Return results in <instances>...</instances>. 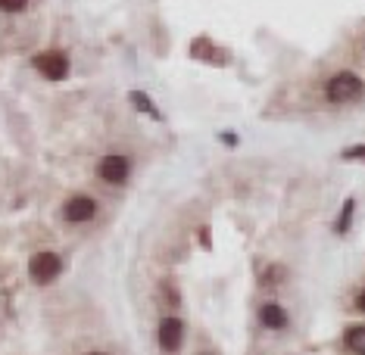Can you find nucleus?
Returning <instances> with one entry per match:
<instances>
[{"label":"nucleus","mask_w":365,"mask_h":355,"mask_svg":"<svg viewBox=\"0 0 365 355\" xmlns=\"http://www.w3.org/2000/svg\"><path fill=\"white\" fill-rule=\"evenodd\" d=\"M60 271H63V259L56 253L51 250H44V253H35L31 255V262H29V275L35 284H53L56 277H60Z\"/></svg>","instance_id":"obj_3"},{"label":"nucleus","mask_w":365,"mask_h":355,"mask_svg":"<svg viewBox=\"0 0 365 355\" xmlns=\"http://www.w3.org/2000/svg\"><path fill=\"white\" fill-rule=\"evenodd\" d=\"M259 321H262V327H269V330H281V327H287V312L281 309L278 302H269V305H262Z\"/></svg>","instance_id":"obj_8"},{"label":"nucleus","mask_w":365,"mask_h":355,"mask_svg":"<svg viewBox=\"0 0 365 355\" xmlns=\"http://www.w3.org/2000/svg\"><path fill=\"white\" fill-rule=\"evenodd\" d=\"M222 140H225V144H228V147H235V144H237L235 131H222Z\"/></svg>","instance_id":"obj_14"},{"label":"nucleus","mask_w":365,"mask_h":355,"mask_svg":"<svg viewBox=\"0 0 365 355\" xmlns=\"http://www.w3.org/2000/svg\"><path fill=\"white\" fill-rule=\"evenodd\" d=\"M346 349L356 352V355H365V324H356L346 330Z\"/></svg>","instance_id":"obj_10"},{"label":"nucleus","mask_w":365,"mask_h":355,"mask_svg":"<svg viewBox=\"0 0 365 355\" xmlns=\"http://www.w3.org/2000/svg\"><path fill=\"white\" fill-rule=\"evenodd\" d=\"M353 212H356V200L350 196V200L344 203V209H340L337 221H334V234H346V231H350V225H353Z\"/></svg>","instance_id":"obj_11"},{"label":"nucleus","mask_w":365,"mask_h":355,"mask_svg":"<svg viewBox=\"0 0 365 355\" xmlns=\"http://www.w3.org/2000/svg\"><path fill=\"white\" fill-rule=\"evenodd\" d=\"M185 343V324L175 315H165L160 321V349L163 352H178V346Z\"/></svg>","instance_id":"obj_7"},{"label":"nucleus","mask_w":365,"mask_h":355,"mask_svg":"<svg viewBox=\"0 0 365 355\" xmlns=\"http://www.w3.org/2000/svg\"><path fill=\"white\" fill-rule=\"evenodd\" d=\"M365 94V85L356 72H337L325 81V100L334 103V106H350V103H359Z\"/></svg>","instance_id":"obj_1"},{"label":"nucleus","mask_w":365,"mask_h":355,"mask_svg":"<svg viewBox=\"0 0 365 355\" xmlns=\"http://www.w3.org/2000/svg\"><path fill=\"white\" fill-rule=\"evenodd\" d=\"M88 355H106V352H88Z\"/></svg>","instance_id":"obj_16"},{"label":"nucleus","mask_w":365,"mask_h":355,"mask_svg":"<svg viewBox=\"0 0 365 355\" xmlns=\"http://www.w3.org/2000/svg\"><path fill=\"white\" fill-rule=\"evenodd\" d=\"M29 0H0V13H26Z\"/></svg>","instance_id":"obj_13"},{"label":"nucleus","mask_w":365,"mask_h":355,"mask_svg":"<svg viewBox=\"0 0 365 355\" xmlns=\"http://www.w3.org/2000/svg\"><path fill=\"white\" fill-rule=\"evenodd\" d=\"M362 53H365V47H362Z\"/></svg>","instance_id":"obj_17"},{"label":"nucleus","mask_w":365,"mask_h":355,"mask_svg":"<svg viewBox=\"0 0 365 355\" xmlns=\"http://www.w3.org/2000/svg\"><path fill=\"white\" fill-rule=\"evenodd\" d=\"M128 103H131V106H135V110H138V112L150 115V119H156V122H160V119H163V115H160V110H156V103H153V100H150V97H147V94H144V90H131V94H128Z\"/></svg>","instance_id":"obj_9"},{"label":"nucleus","mask_w":365,"mask_h":355,"mask_svg":"<svg viewBox=\"0 0 365 355\" xmlns=\"http://www.w3.org/2000/svg\"><path fill=\"white\" fill-rule=\"evenodd\" d=\"M97 216V200L94 196H85V194H76L63 203V218L72 221V225H85Z\"/></svg>","instance_id":"obj_5"},{"label":"nucleus","mask_w":365,"mask_h":355,"mask_svg":"<svg viewBox=\"0 0 365 355\" xmlns=\"http://www.w3.org/2000/svg\"><path fill=\"white\" fill-rule=\"evenodd\" d=\"M31 65H35L38 75H44L47 81L69 78V53H63V51H41V53H35Z\"/></svg>","instance_id":"obj_2"},{"label":"nucleus","mask_w":365,"mask_h":355,"mask_svg":"<svg viewBox=\"0 0 365 355\" xmlns=\"http://www.w3.org/2000/svg\"><path fill=\"white\" fill-rule=\"evenodd\" d=\"M340 159H346V162H365V144L346 147V150L340 153Z\"/></svg>","instance_id":"obj_12"},{"label":"nucleus","mask_w":365,"mask_h":355,"mask_svg":"<svg viewBox=\"0 0 365 355\" xmlns=\"http://www.w3.org/2000/svg\"><path fill=\"white\" fill-rule=\"evenodd\" d=\"M190 56H194V60H200V63H210V65H225L228 63V53L222 51V47L215 44L210 35H200L194 44H190Z\"/></svg>","instance_id":"obj_6"},{"label":"nucleus","mask_w":365,"mask_h":355,"mask_svg":"<svg viewBox=\"0 0 365 355\" xmlns=\"http://www.w3.org/2000/svg\"><path fill=\"white\" fill-rule=\"evenodd\" d=\"M97 175H101L106 184H125L128 175H131V159L128 156H119V153H110L97 162Z\"/></svg>","instance_id":"obj_4"},{"label":"nucleus","mask_w":365,"mask_h":355,"mask_svg":"<svg viewBox=\"0 0 365 355\" xmlns=\"http://www.w3.org/2000/svg\"><path fill=\"white\" fill-rule=\"evenodd\" d=\"M356 305H359V312H365V290L359 293V300H356Z\"/></svg>","instance_id":"obj_15"}]
</instances>
